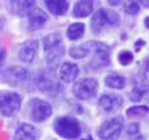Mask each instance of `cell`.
Masks as SVG:
<instances>
[{"label":"cell","mask_w":149,"mask_h":140,"mask_svg":"<svg viewBox=\"0 0 149 140\" xmlns=\"http://www.w3.org/2000/svg\"><path fill=\"white\" fill-rule=\"evenodd\" d=\"M86 48L88 49V55H92L88 64L91 69H100L110 64V49L105 44L99 42H88Z\"/></svg>","instance_id":"6da1fadb"},{"label":"cell","mask_w":149,"mask_h":140,"mask_svg":"<svg viewBox=\"0 0 149 140\" xmlns=\"http://www.w3.org/2000/svg\"><path fill=\"white\" fill-rule=\"evenodd\" d=\"M53 128L65 139H77L82 132L79 122L73 117H58L54 119Z\"/></svg>","instance_id":"7a4b0ae2"},{"label":"cell","mask_w":149,"mask_h":140,"mask_svg":"<svg viewBox=\"0 0 149 140\" xmlns=\"http://www.w3.org/2000/svg\"><path fill=\"white\" fill-rule=\"evenodd\" d=\"M119 24V16L113 10H107V9H99L93 14L92 20H91V30L93 34H100L104 27L108 25L110 26H116Z\"/></svg>","instance_id":"3957f363"},{"label":"cell","mask_w":149,"mask_h":140,"mask_svg":"<svg viewBox=\"0 0 149 140\" xmlns=\"http://www.w3.org/2000/svg\"><path fill=\"white\" fill-rule=\"evenodd\" d=\"M21 108V98L18 93L4 91L0 92V112L5 117L14 116Z\"/></svg>","instance_id":"277c9868"},{"label":"cell","mask_w":149,"mask_h":140,"mask_svg":"<svg viewBox=\"0 0 149 140\" xmlns=\"http://www.w3.org/2000/svg\"><path fill=\"white\" fill-rule=\"evenodd\" d=\"M99 84L97 81L93 78H84L78 81L73 87V92L75 98L81 100H90L96 95Z\"/></svg>","instance_id":"5b68a950"},{"label":"cell","mask_w":149,"mask_h":140,"mask_svg":"<svg viewBox=\"0 0 149 140\" xmlns=\"http://www.w3.org/2000/svg\"><path fill=\"white\" fill-rule=\"evenodd\" d=\"M123 119L121 117H116V118L109 119L105 122L101 127L99 128V136L102 140H117L121 135L123 130Z\"/></svg>","instance_id":"8992f818"},{"label":"cell","mask_w":149,"mask_h":140,"mask_svg":"<svg viewBox=\"0 0 149 140\" xmlns=\"http://www.w3.org/2000/svg\"><path fill=\"white\" fill-rule=\"evenodd\" d=\"M29 107V114L34 122H43L51 116L52 108L47 101L40 99H33Z\"/></svg>","instance_id":"52a82bcc"},{"label":"cell","mask_w":149,"mask_h":140,"mask_svg":"<svg viewBox=\"0 0 149 140\" xmlns=\"http://www.w3.org/2000/svg\"><path fill=\"white\" fill-rule=\"evenodd\" d=\"M44 51L47 53V61L48 62H52L54 60H57V56L54 55V52H57L58 55H64V48L61 47V35L60 34H49L47 35L44 39Z\"/></svg>","instance_id":"ba28073f"},{"label":"cell","mask_w":149,"mask_h":140,"mask_svg":"<svg viewBox=\"0 0 149 140\" xmlns=\"http://www.w3.org/2000/svg\"><path fill=\"white\" fill-rule=\"evenodd\" d=\"M29 73L21 66H12L4 71V81L10 86H21L27 81Z\"/></svg>","instance_id":"9c48e42d"},{"label":"cell","mask_w":149,"mask_h":140,"mask_svg":"<svg viewBox=\"0 0 149 140\" xmlns=\"http://www.w3.org/2000/svg\"><path fill=\"white\" fill-rule=\"evenodd\" d=\"M123 104L121 96L114 95V93H105L99 99V107L104 109L105 112H114L119 109Z\"/></svg>","instance_id":"30bf717a"},{"label":"cell","mask_w":149,"mask_h":140,"mask_svg":"<svg viewBox=\"0 0 149 140\" xmlns=\"http://www.w3.org/2000/svg\"><path fill=\"white\" fill-rule=\"evenodd\" d=\"M29 16V25H30V30H38V29L43 27L48 21V17L43 12L40 8L35 7L30 10Z\"/></svg>","instance_id":"8fae6325"},{"label":"cell","mask_w":149,"mask_h":140,"mask_svg":"<svg viewBox=\"0 0 149 140\" xmlns=\"http://www.w3.org/2000/svg\"><path fill=\"white\" fill-rule=\"evenodd\" d=\"M36 51H38V42L36 40H29L21 47L18 53V57L22 62L31 64L36 56Z\"/></svg>","instance_id":"7c38bea8"},{"label":"cell","mask_w":149,"mask_h":140,"mask_svg":"<svg viewBox=\"0 0 149 140\" xmlns=\"http://www.w3.org/2000/svg\"><path fill=\"white\" fill-rule=\"evenodd\" d=\"M36 138H38L36 128L29 123H22L16 130L13 140H36Z\"/></svg>","instance_id":"4fadbf2b"},{"label":"cell","mask_w":149,"mask_h":140,"mask_svg":"<svg viewBox=\"0 0 149 140\" xmlns=\"http://www.w3.org/2000/svg\"><path fill=\"white\" fill-rule=\"evenodd\" d=\"M79 74V68L77 64L73 62H65L62 64L61 69H60V77H61V81L65 83H71V82L75 81V78Z\"/></svg>","instance_id":"5bb4252c"},{"label":"cell","mask_w":149,"mask_h":140,"mask_svg":"<svg viewBox=\"0 0 149 140\" xmlns=\"http://www.w3.org/2000/svg\"><path fill=\"white\" fill-rule=\"evenodd\" d=\"M93 9V1L91 0H82V1L77 3L74 5V10H73V16L77 18H83L87 17L88 14L92 12Z\"/></svg>","instance_id":"9a60e30c"},{"label":"cell","mask_w":149,"mask_h":140,"mask_svg":"<svg viewBox=\"0 0 149 140\" xmlns=\"http://www.w3.org/2000/svg\"><path fill=\"white\" fill-rule=\"evenodd\" d=\"M44 4H45V7L48 8V10L52 14H54V16H62V14H65L69 9V3L64 1V0H60V1L45 0Z\"/></svg>","instance_id":"2e32d148"},{"label":"cell","mask_w":149,"mask_h":140,"mask_svg":"<svg viewBox=\"0 0 149 140\" xmlns=\"http://www.w3.org/2000/svg\"><path fill=\"white\" fill-rule=\"evenodd\" d=\"M105 84L114 90H122L126 86V79L122 75H118L116 73H111L105 78Z\"/></svg>","instance_id":"e0dca14e"},{"label":"cell","mask_w":149,"mask_h":140,"mask_svg":"<svg viewBox=\"0 0 149 140\" xmlns=\"http://www.w3.org/2000/svg\"><path fill=\"white\" fill-rule=\"evenodd\" d=\"M36 83H38V88L40 91H43V92H56L60 88L57 82L51 81L49 78H47V77H44V75L39 77Z\"/></svg>","instance_id":"ac0fdd59"},{"label":"cell","mask_w":149,"mask_h":140,"mask_svg":"<svg viewBox=\"0 0 149 140\" xmlns=\"http://www.w3.org/2000/svg\"><path fill=\"white\" fill-rule=\"evenodd\" d=\"M34 7H35V3L34 1H16V3H13V10L17 14H19V16L29 14Z\"/></svg>","instance_id":"d6986e66"},{"label":"cell","mask_w":149,"mask_h":140,"mask_svg":"<svg viewBox=\"0 0 149 140\" xmlns=\"http://www.w3.org/2000/svg\"><path fill=\"white\" fill-rule=\"evenodd\" d=\"M83 33H84V25L78 22V24L70 25L68 29V38L71 40H77V39L82 38Z\"/></svg>","instance_id":"ffe728a7"},{"label":"cell","mask_w":149,"mask_h":140,"mask_svg":"<svg viewBox=\"0 0 149 140\" xmlns=\"http://www.w3.org/2000/svg\"><path fill=\"white\" fill-rule=\"evenodd\" d=\"M127 136L131 140H145V136L140 132V126L137 123H131L127 128Z\"/></svg>","instance_id":"44dd1931"},{"label":"cell","mask_w":149,"mask_h":140,"mask_svg":"<svg viewBox=\"0 0 149 140\" xmlns=\"http://www.w3.org/2000/svg\"><path fill=\"white\" fill-rule=\"evenodd\" d=\"M69 55L73 59H83L88 55V49L86 48V45H78V47H71L69 49Z\"/></svg>","instance_id":"7402d4cb"},{"label":"cell","mask_w":149,"mask_h":140,"mask_svg":"<svg viewBox=\"0 0 149 140\" xmlns=\"http://www.w3.org/2000/svg\"><path fill=\"white\" fill-rule=\"evenodd\" d=\"M149 112L147 105H139V107H132L130 109H127V116L128 117H144L147 116Z\"/></svg>","instance_id":"603a6c76"},{"label":"cell","mask_w":149,"mask_h":140,"mask_svg":"<svg viewBox=\"0 0 149 140\" xmlns=\"http://www.w3.org/2000/svg\"><path fill=\"white\" fill-rule=\"evenodd\" d=\"M132 60H134V55L131 52H128V51H122V52L118 55V61L121 62L122 65L131 64Z\"/></svg>","instance_id":"cb8c5ba5"},{"label":"cell","mask_w":149,"mask_h":140,"mask_svg":"<svg viewBox=\"0 0 149 140\" xmlns=\"http://www.w3.org/2000/svg\"><path fill=\"white\" fill-rule=\"evenodd\" d=\"M140 10V4L137 1H128L125 4V12L128 14H136Z\"/></svg>","instance_id":"d4e9b609"},{"label":"cell","mask_w":149,"mask_h":140,"mask_svg":"<svg viewBox=\"0 0 149 140\" xmlns=\"http://www.w3.org/2000/svg\"><path fill=\"white\" fill-rule=\"evenodd\" d=\"M143 96H144V91H143L141 88H139V87H135L130 92V100L131 101H134V102L140 101V100L143 99Z\"/></svg>","instance_id":"484cf974"},{"label":"cell","mask_w":149,"mask_h":140,"mask_svg":"<svg viewBox=\"0 0 149 140\" xmlns=\"http://www.w3.org/2000/svg\"><path fill=\"white\" fill-rule=\"evenodd\" d=\"M145 43H144V40H141V39H140V40H137L136 42V49H139L140 47H141V45H144Z\"/></svg>","instance_id":"4316f807"},{"label":"cell","mask_w":149,"mask_h":140,"mask_svg":"<svg viewBox=\"0 0 149 140\" xmlns=\"http://www.w3.org/2000/svg\"><path fill=\"white\" fill-rule=\"evenodd\" d=\"M109 4H110V5H119V4H121V1H117V0H110V1H109Z\"/></svg>","instance_id":"83f0119b"},{"label":"cell","mask_w":149,"mask_h":140,"mask_svg":"<svg viewBox=\"0 0 149 140\" xmlns=\"http://www.w3.org/2000/svg\"><path fill=\"white\" fill-rule=\"evenodd\" d=\"M83 140H86V139H83Z\"/></svg>","instance_id":"f1b7e54d"}]
</instances>
